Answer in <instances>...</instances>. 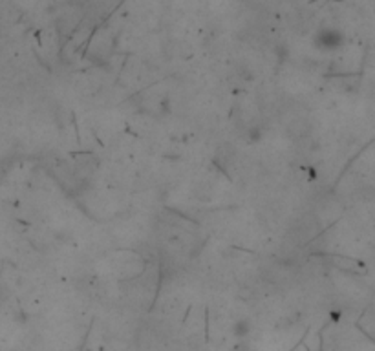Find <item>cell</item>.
I'll return each mask as SVG.
<instances>
[{"label":"cell","instance_id":"obj_1","mask_svg":"<svg viewBox=\"0 0 375 351\" xmlns=\"http://www.w3.org/2000/svg\"><path fill=\"white\" fill-rule=\"evenodd\" d=\"M315 44L320 50H335L342 44V33L333 28H324L315 35Z\"/></svg>","mask_w":375,"mask_h":351},{"label":"cell","instance_id":"obj_2","mask_svg":"<svg viewBox=\"0 0 375 351\" xmlns=\"http://www.w3.org/2000/svg\"><path fill=\"white\" fill-rule=\"evenodd\" d=\"M249 331H251V324H249V320H238V322H234V326H233V333L234 336H238V338H244V336H247L249 335Z\"/></svg>","mask_w":375,"mask_h":351}]
</instances>
